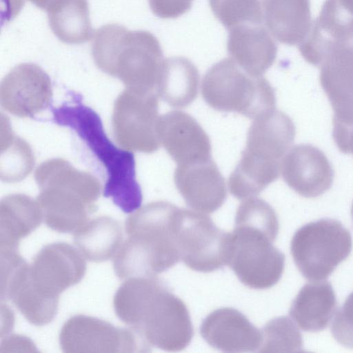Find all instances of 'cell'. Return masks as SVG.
Here are the masks:
<instances>
[{
    "instance_id": "6da1fadb",
    "label": "cell",
    "mask_w": 353,
    "mask_h": 353,
    "mask_svg": "<svg viewBox=\"0 0 353 353\" xmlns=\"http://www.w3.org/2000/svg\"><path fill=\"white\" fill-rule=\"evenodd\" d=\"M113 305L118 318L150 345L179 352L192 339L186 305L156 276L128 279L117 290Z\"/></svg>"
},
{
    "instance_id": "7a4b0ae2",
    "label": "cell",
    "mask_w": 353,
    "mask_h": 353,
    "mask_svg": "<svg viewBox=\"0 0 353 353\" xmlns=\"http://www.w3.org/2000/svg\"><path fill=\"white\" fill-rule=\"evenodd\" d=\"M72 96L73 101L52 109L53 121L74 132L99 165L104 176L103 196L123 212H134L140 208L143 195L133 153L117 147L107 137L99 114L83 104L80 96Z\"/></svg>"
},
{
    "instance_id": "3957f363",
    "label": "cell",
    "mask_w": 353,
    "mask_h": 353,
    "mask_svg": "<svg viewBox=\"0 0 353 353\" xmlns=\"http://www.w3.org/2000/svg\"><path fill=\"white\" fill-rule=\"evenodd\" d=\"M177 209L168 201L151 202L126 219L128 238L114 259L120 279L156 276L181 261L174 228Z\"/></svg>"
},
{
    "instance_id": "277c9868",
    "label": "cell",
    "mask_w": 353,
    "mask_h": 353,
    "mask_svg": "<svg viewBox=\"0 0 353 353\" xmlns=\"http://www.w3.org/2000/svg\"><path fill=\"white\" fill-rule=\"evenodd\" d=\"M34 179L40 189L37 201L43 219L53 230L74 233L96 210L100 183L66 160L55 158L42 163L35 171Z\"/></svg>"
},
{
    "instance_id": "5b68a950",
    "label": "cell",
    "mask_w": 353,
    "mask_h": 353,
    "mask_svg": "<svg viewBox=\"0 0 353 353\" xmlns=\"http://www.w3.org/2000/svg\"><path fill=\"white\" fill-rule=\"evenodd\" d=\"M92 55L100 70L119 79L126 88L157 92L164 59L160 43L151 32L128 30L117 23L104 25L95 32Z\"/></svg>"
},
{
    "instance_id": "8992f818",
    "label": "cell",
    "mask_w": 353,
    "mask_h": 353,
    "mask_svg": "<svg viewBox=\"0 0 353 353\" xmlns=\"http://www.w3.org/2000/svg\"><path fill=\"white\" fill-rule=\"evenodd\" d=\"M254 119L241 158L228 179L232 189L245 197L258 195L278 179L296 134L290 117L276 109Z\"/></svg>"
},
{
    "instance_id": "52a82bcc",
    "label": "cell",
    "mask_w": 353,
    "mask_h": 353,
    "mask_svg": "<svg viewBox=\"0 0 353 353\" xmlns=\"http://www.w3.org/2000/svg\"><path fill=\"white\" fill-rule=\"evenodd\" d=\"M201 94L213 109L250 119L276 109L275 92L269 81L250 74L231 58L221 60L206 72Z\"/></svg>"
},
{
    "instance_id": "ba28073f",
    "label": "cell",
    "mask_w": 353,
    "mask_h": 353,
    "mask_svg": "<svg viewBox=\"0 0 353 353\" xmlns=\"http://www.w3.org/2000/svg\"><path fill=\"white\" fill-rule=\"evenodd\" d=\"M278 232L274 225L235 221L228 265L250 288L268 289L281 278L285 255L273 245Z\"/></svg>"
},
{
    "instance_id": "9c48e42d",
    "label": "cell",
    "mask_w": 353,
    "mask_h": 353,
    "mask_svg": "<svg viewBox=\"0 0 353 353\" xmlns=\"http://www.w3.org/2000/svg\"><path fill=\"white\" fill-rule=\"evenodd\" d=\"M352 248L349 230L332 219L303 225L294 233L290 245L296 266L310 281L327 279L347 258Z\"/></svg>"
},
{
    "instance_id": "30bf717a",
    "label": "cell",
    "mask_w": 353,
    "mask_h": 353,
    "mask_svg": "<svg viewBox=\"0 0 353 353\" xmlns=\"http://www.w3.org/2000/svg\"><path fill=\"white\" fill-rule=\"evenodd\" d=\"M174 227L181 261L190 269L210 272L228 265L230 233L218 228L210 216L178 208Z\"/></svg>"
},
{
    "instance_id": "8fae6325",
    "label": "cell",
    "mask_w": 353,
    "mask_h": 353,
    "mask_svg": "<svg viewBox=\"0 0 353 353\" xmlns=\"http://www.w3.org/2000/svg\"><path fill=\"white\" fill-rule=\"evenodd\" d=\"M159 96L157 92L126 88L115 101L112 130L119 145L152 153L160 147L157 132Z\"/></svg>"
},
{
    "instance_id": "7c38bea8",
    "label": "cell",
    "mask_w": 353,
    "mask_h": 353,
    "mask_svg": "<svg viewBox=\"0 0 353 353\" xmlns=\"http://www.w3.org/2000/svg\"><path fill=\"white\" fill-rule=\"evenodd\" d=\"M59 342L63 352H147L150 345L132 327L119 328L89 316L70 317L63 325Z\"/></svg>"
},
{
    "instance_id": "4fadbf2b",
    "label": "cell",
    "mask_w": 353,
    "mask_h": 353,
    "mask_svg": "<svg viewBox=\"0 0 353 353\" xmlns=\"http://www.w3.org/2000/svg\"><path fill=\"white\" fill-rule=\"evenodd\" d=\"M86 272L84 256L65 243L44 246L30 265L29 274L34 288L43 296L59 299V294L78 283Z\"/></svg>"
},
{
    "instance_id": "5bb4252c",
    "label": "cell",
    "mask_w": 353,
    "mask_h": 353,
    "mask_svg": "<svg viewBox=\"0 0 353 353\" xmlns=\"http://www.w3.org/2000/svg\"><path fill=\"white\" fill-rule=\"evenodd\" d=\"M52 97L50 78L34 63L16 65L1 83V106L19 117H33L50 105Z\"/></svg>"
},
{
    "instance_id": "9a60e30c",
    "label": "cell",
    "mask_w": 353,
    "mask_h": 353,
    "mask_svg": "<svg viewBox=\"0 0 353 353\" xmlns=\"http://www.w3.org/2000/svg\"><path fill=\"white\" fill-rule=\"evenodd\" d=\"M284 181L298 194L317 197L332 185L334 173L325 154L318 148L301 143L290 148L281 165Z\"/></svg>"
},
{
    "instance_id": "2e32d148",
    "label": "cell",
    "mask_w": 353,
    "mask_h": 353,
    "mask_svg": "<svg viewBox=\"0 0 353 353\" xmlns=\"http://www.w3.org/2000/svg\"><path fill=\"white\" fill-rule=\"evenodd\" d=\"M157 132L160 143L177 165L212 159L209 137L186 112L173 110L159 116Z\"/></svg>"
},
{
    "instance_id": "e0dca14e",
    "label": "cell",
    "mask_w": 353,
    "mask_h": 353,
    "mask_svg": "<svg viewBox=\"0 0 353 353\" xmlns=\"http://www.w3.org/2000/svg\"><path fill=\"white\" fill-rule=\"evenodd\" d=\"M174 181L187 205L195 211L212 213L226 199L225 179L212 159L177 165Z\"/></svg>"
},
{
    "instance_id": "ac0fdd59",
    "label": "cell",
    "mask_w": 353,
    "mask_h": 353,
    "mask_svg": "<svg viewBox=\"0 0 353 353\" xmlns=\"http://www.w3.org/2000/svg\"><path fill=\"white\" fill-rule=\"evenodd\" d=\"M200 333L212 347L227 352H254L262 344V332L241 312L222 307L203 321Z\"/></svg>"
},
{
    "instance_id": "d6986e66",
    "label": "cell",
    "mask_w": 353,
    "mask_h": 353,
    "mask_svg": "<svg viewBox=\"0 0 353 353\" xmlns=\"http://www.w3.org/2000/svg\"><path fill=\"white\" fill-rule=\"evenodd\" d=\"M230 58L253 76H262L274 62L277 46L261 23H245L229 30Z\"/></svg>"
},
{
    "instance_id": "ffe728a7",
    "label": "cell",
    "mask_w": 353,
    "mask_h": 353,
    "mask_svg": "<svg viewBox=\"0 0 353 353\" xmlns=\"http://www.w3.org/2000/svg\"><path fill=\"white\" fill-rule=\"evenodd\" d=\"M265 26L279 42L300 45L312 27L310 0H263Z\"/></svg>"
},
{
    "instance_id": "44dd1931",
    "label": "cell",
    "mask_w": 353,
    "mask_h": 353,
    "mask_svg": "<svg viewBox=\"0 0 353 353\" xmlns=\"http://www.w3.org/2000/svg\"><path fill=\"white\" fill-rule=\"evenodd\" d=\"M43 213L38 201L22 194L3 197L0 205V248L17 250L20 240L41 223Z\"/></svg>"
},
{
    "instance_id": "7402d4cb",
    "label": "cell",
    "mask_w": 353,
    "mask_h": 353,
    "mask_svg": "<svg viewBox=\"0 0 353 353\" xmlns=\"http://www.w3.org/2000/svg\"><path fill=\"white\" fill-rule=\"evenodd\" d=\"M336 307V295L330 283H307L294 299L289 313L301 330L316 332L327 327Z\"/></svg>"
},
{
    "instance_id": "603a6c76",
    "label": "cell",
    "mask_w": 353,
    "mask_h": 353,
    "mask_svg": "<svg viewBox=\"0 0 353 353\" xmlns=\"http://www.w3.org/2000/svg\"><path fill=\"white\" fill-rule=\"evenodd\" d=\"M199 74L188 59L173 57L164 59L157 87L163 101L176 108L191 104L197 96Z\"/></svg>"
},
{
    "instance_id": "cb8c5ba5",
    "label": "cell",
    "mask_w": 353,
    "mask_h": 353,
    "mask_svg": "<svg viewBox=\"0 0 353 353\" xmlns=\"http://www.w3.org/2000/svg\"><path fill=\"white\" fill-rule=\"evenodd\" d=\"M74 234V242L88 261L99 263L115 256L122 245L121 225L101 216L88 221Z\"/></svg>"
},
{
    "instance_id": "d4e9b609",
    "label": "cell",
    "mask_w": 353,
    "mask_h": 353,
    "mask_svg": "<svg viewBox=\"0 0 353 353\" xmlns=\"http://www.w3.org/2000/svg\"><path fill=\"white\" fill-rule=\"evenodd\" d=\"M47 12L52 31L62 42L81 44L92 37L87 0H60Z\"/></svg>"
},
{
    "instance_id": "484cf974",
    "label": "cell",
    "mask_w": 353,
    "mask_h": 353,
    "mask_svg": "<svg viewBox=\"0 0 353 353\" xmlns=\"http://www.w3.org/2000/svg\"><path fill=\"white\" fill-rule=\"evenodd\" d=\"M34 163L28 143L12 131L9 120L1 114L0 174L2 181L18 182L32 171Z\"/></svg>"
},
{
    "instance_id": "4316f807",
    "label": "cell",
    "mask_w": 353,
    "mask_h": 353,
    "mask_svg": "<svg viewBox=\"0 0 353 353\" xmlns=\"http://www.w3.org/2000/svg\"><path fill=\"white\" fill-rule=\"evenodd\" d=\"M260 352H292L303 351V338L294 323L287 316L269 321L262 330Z\"/></svg>"
},
{
    "instance_id": "83f0119b",
    "label": "cell",
    "mask_w": 353,
    "mask_h": 353,
    "mask_svg": "<svg viewBox=\"0 0 353 353\" xmlns=\"http://www.w3.org/2000/svg\"><path fill=\"white\" fill-rule=\"evenodd\" d=\"M214 16L228 30L245 23H261L260 0H209Z\"/></svg>"
},
{
    "instance_id": "f1b7e54d",
    "label": "cell",
    "mask_w": 353,
    "mask_h": 353,
    "mask_svg": "<svg viewBox=\"0 0 353 353\" xmlns=\"http://www.w3.org/2000/svg\"><path fill=\"white\" fill-rule=\"evenodd\" d=\"M320 66V79L353 84V42L332 48Z\"/></svg>"
},
{
    "instance_id": "f546056e",
    "label": "cell",
    "mask_w": 353,
    "mask_h": 353,
    "mask_svg": "<svg viewBox=\"0 0 353 353\" xmlns=\"http://www.w3.org/2000/svg\"><path fill=\"white\" fill-rule=\"evenodd\" d=\"M331 331L338 343L353 349V292L336 313Z\"/></svg>"
},
{
    "instance_id": "4dcf8cb0",
    "label": "cell",
    "mask_w": 353,
    "mask_h": 353,
    "mask_svg": "<svg viewBox=\"0 0 353 353\" xmlns=\"http://www.w3.org/2000/svg\"><path fill=\"white\" fill-rule=\"evenodd\" d=\"M194 0H148L152 12L162 19H174L187 12Z\"/></svg>"
},
{
    "instance_id": "1f68e13d",
    "label": "cell",
    "mask_w": 353,
    "mask_h": 353,
    "mask_svg": "<svg viewBox=\"0 0 353 353\" xmlns=\"http://www.w3.org/2000/svg\"><path fill=\"white\" fill-rule=\"evenodd\" d=\"M35 348L34 344L28 338L22 336L13 335L5 339L1 345V352H6L8 348L14 347Z\"/></svg>"
},
{
    "instance_id": "d6a6232c",
    "label": "cell",
    "mask_w": 353,
    "mask_h": 353,
    "mask_svg": "<svg viewBox=\"0 0 353 353\" xmlns=\"http://www.w3.org/2000/svg\"><path fill=\"white\" fill-rule=\"evenodd\" d=\"M37 7L42 10H49L60 0H28Z\"/></svg>"
},
{
    "instance_id": "836d02e7",
    "label": "cell",
    "mask_w": 353,
    "mask_h": 353,
    "mask_svg": "<svg viewBox=\"0 0 353 353\" xmlns=\"http://www.w3.org/2000/svg\"><path fill=\"white\" fill-rule=\"evenodd\" d=\"M351 214H352V219H353V203H352V208H351Z\"/></svg>"
}]
</instances>
